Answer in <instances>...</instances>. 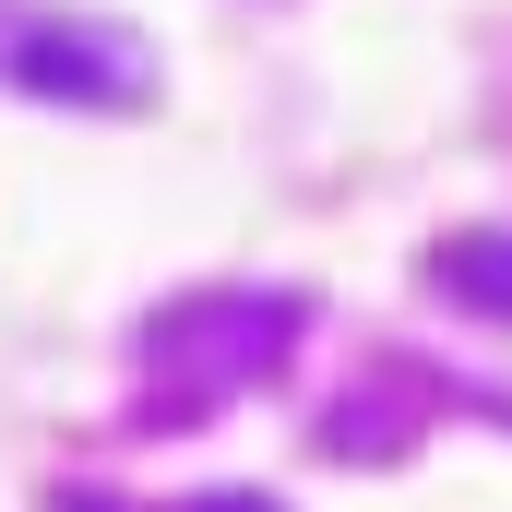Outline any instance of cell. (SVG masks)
<instances>
[{
    "label": "cell",
    "instance_id": "1",
    "mask_svg": "<svg viewBox=\"0 0 512 512\" xmlns=\"http://www.w3.org/2000/svg\"><path fill=\"white\" fill-rule=\"evenodd\" d=\"M143 346H155V382H167L155 417H179V405L203 417V405H227L239 382H262V370L298 346V298H191V310H167Z\"/></svg>",
    "mask_w": 512,
    "mask_h": 512
},
{
    "label": "cell",
    "instance_id": "2",
    "mask_svg": "<svg viewBox=\"0 0 512 512\" xmlns=\"http://www.w3.org/2000/svg\"><path fill=\"white\" fill-rule=\"evenodd\" d=\"M0 72L12 84H36V96H108V108H131L143 96V48L131 36H108V24H24V36H0Z\"/></svg>",
    "mask_w": 512,
    "mask_h": 512
},
{
    "label": "cell",
    "instance_id": "3",
    "mask_svg": "<svg viewBox=\"0 0 512 512\" xmlns=\"http://www.w3.org/2000/svg\"><path fill=\"white\" fill-rule=\"evenodd\" d=\"M441 286H453L465 310H501L512 322V239H453V251H441Z\"/></svg>",
    "mask_w": 512,
    "mask_h": 512
},
{
    "label": "cell",
    "instance_id": "4",
    "mask_svg": "<svg viewBox=\"0 0 512 512\" xmlns=\"http://www.w3.org/2000/svg\"><path fill=\"white\" fill-rule=\"evenodd\" d=\"M191 512H274V501H251V489H227V501H191Z\"/></svg>",
    "mask_w": 512,
    "mask_h": 512
}]
</instances>
